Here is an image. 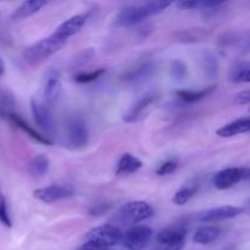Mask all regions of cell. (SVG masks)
<instances>
[{
	"mask_svg": "<svg viewBox=\"0 0 250 250\" xmlns=\"http://www.w3.org/2000/svg\"><path fill=\"white\" fill-rule=\"evenodd\" d=\"M171 2L167 1H149L143 5H133L122 9L115 17L116 27H133L141 24L148 17L158 15L167 9Z\"/></svg>",
	"mask_w": 250,
	"mask_h": 250,
	"instance_id": "6da1fadb",
	"label": "cell"
},
{
	"mask_svg": "<svg viewBox=\"0 0 250 250\" xmlns=\"http://www.w3.org/2000/svg\"><path fill=\"white\" fill-rule=\"evenodd\" d=\"M66 42H67L66 39H63L62 37H60L54 32L50 36L45 37V38L33 43L32 45L27 46L23 50V53H22L23 60L32 66L39 65L44 60L50 58L51 55L58 53L65 45Z\"/></svg>",
	"mask_w": 250,
	"mask_h": 250,
	"instance_id": "7a4b0ae2",
	"label": "cell"
},
{
	"mask_svg": "<svg viewBox=\"0 0 250 250\" xmlns=\"http://www.w3.org/2000/svg\"><path fill=\"white\" fill-rule=\"evenodd\" d=\"M154 215V209L149 203L142 200L125 203L117 211L115 220L120 224L136 225L150 219Z\"/></svg>",
	"mask_w": 250,
	"mask_h": 250,
	"instance_id": "3957f363",
	"label": "cell"
},
{
	"mask_svg": "<svg viewBox=\"0 0 250 250\" xmlns=\"http://www.w3.org/2000/svg\"><path fill=\"white\" fill-rule=\"evenodd\" d=\"M65 139L66 146L71 149H82L87 146L89 132L82 117L77 115L68 117L65 125Z\"/></svg>",
	"mask_w": 250,
	"mask_h": 250,
	"instance_id": "277c9868",
	"label": "cell"
},
{
	"mask_svg": "<svg viewBox=\"0 0 250 250\" xmlns=\"http://www.w3.org/2000/svg\"><path fill=\"white\" fill-rule=\"evenodd\" d=\"M31 110L37 126L44 132V136L50 139L55 133V120L51 107L42 98L33 97L31 99Z\"/></svg>",
	"mask_w": 250,
	"mask_h": 250,
	"instance_id": "5b68a950",
	"label": "cell"
},
{
	"mask_svg": "<svg viewBox=\"0 0 250 250\" xmlns=\"http://www.w3.org/2000/svg\"><path fill=\"white\" fill-rule=\"evenodd\" d=\"M122 231L115 225H102L94 227L85 234V242H93L99 246L114 247L122 239Z\"/></svg>",
	"mask_w": 250,
	"mask_h": 250,
	"instance_id": "8992f818",
	"label": "cell"
},
{
	"mask_svg": "<svg viewBox=\"0 0 250 250\" xmlns=\"http://www.w3.org/2000/svg\"><path fill=\"white\" fill-rule=\"evenodd\" d=\"M219 49L227 54H244L249 49V36L247 32H227L219 37L217 41Z\"/></svg>",
	"mask_w": 250,
	"mask_h": 250,
	"instance_id": "52a82bcc",
	"label": "cell"
},
{
	"mask_svg": "<svg viewBox=\"0 0 250 250\" xmlns=\"http://www.w3.org/2000/svg\"><path fill=\"white\" fill-rule=\"evenodd\" d=\"M159 94L156 93H148V94L143 95L126 114L124 115V121L127 124H137L141 122L150 114L153 107L155 106L156 103L159 102Z\"/></svg>",
	"mask_w": 250,
	"mask_h": 250,
	"instance_id": "ba28073f",
	"label": "cell"
},
{
	"mask_svg": "<svg viewBox=\"0 0 250 250\" xmlns=\"http://www.w3.org/2000/svg\"><path fill=\"white\" fill-rule=\"evenodd\" d=\"M153 237V229L148 226H132L122 234V244L128 250H143Z\"/></svg>",
	"mask_w": 250,
	"mask_h": 250,
	"instance_id": "9c48e42d",
	"label": "cell"
},
{
	"mask_svg": "<svg viewBox=\"0 0 250 250\" xmlns=\"http://www.w3.org/2000/svg\"><path fill=\"white\" fill-rule=\"evenodd\" d=\"M249 178V168L248 167H229L225 170L219 171L216 175L214 176V183L215 187L217 189H229L231 187L236 186L237 183L242 182V181H247Z\"/></svg>",
	"mask_w": 250,
	"mask_h": 250,
	"instance_id": "30bf717a",
	"label": "cell"
},
{
	"mask_svg": "<svg viewBox=\"0 0 250 250\" xmlns=\"http://www.w3.org/2000/svg\"><path fill=\"white\" fill-rule=\"evenodd\" d=\"M62 90V83H61V73L59 70H50L44 77L43 82V94L42 99L53 109L54 105L59 102Z\"/></svg>",
	"mask_w": 250,
	"mask_h": 250,
	"instance_id": "8fae6325",
	"label": "cell"
},
{
	"mask_svg": "<svg viewBox=\"0 0 250 250\" xmlns=\"http://www.w3.org/2000/svg\"><path fill=\"white\" fill-rule=\"evenodd\" d=\"M75 190L68 185H50L48 187L39 188L33 192V197L41 202L51 204L73 197Z\"/></svg>",
	"mask_w": 250,
	"mask_h": 250,
	"instance_id": "7c38bea8",
	"label": "cell"
},
{
	"mask_svg": "<svg viewBox=\"0 0 250 250\" xmlns=\"http://www.w3.org/2000/svg\"><path fill=\"white\" fill-rule=\"evenodd\" d=\"M243 212V209L238 207H232V205H225V207L214 208V209H208L204 211H200L195 214V221L199 222H216L225 221V220L234 219L239 216Z\"/></svg>",
	"mask_w": 250,
	"mask_h": 250,
	"instance_id": "4fadbf2b",
	"label": "cell"
},
{
	"mask_svg": "<svg viewBox=\"0 0 250 250\" xmlns=\"http://www.w3.org/2000/svg\"><path fill=\"white\" fill-rule=\"evenodd\" d=\"M187 238V227L185 224H173L164 229L156 236V244H185Z\"/></svg>",
	"mask_w": 250,
	"mask_h": 250,
	"instance_id": "5bb4252c",
	"label": "cell"
},
{
	"mask_svg": "<svg viewBox=\"0 0 250 250\" xmlns=\"http://www.w3.org/2000/svg\"><path fill=\"white\" fill-rule=\"evenodd\" d=\"M89 17H90L89 12L75 15V16L70 17V19L66 20L65 22H62V23L56 28L55 33L59 34L60 37H62V38L66 39V41H68L70 37L77 34L78 32L85 26V23L88 22Z\"/></svg>",
	"mask_w": 250,
	"mask_h": 250,
	"instance_id": "9a60e30c",
	"label": "cell"
},
{
	"mask_svg": "<svg viewBox=\"0 0 250 250\" xmlns=\"http://www.w3.org/2000/svg\"><path fill=\"white\" fill-rule=\"evenodd\" d=\"M7 120H9V121L11 122L15 127H17V128L21 129L23 133H26L27 136L31 137L33 141L38 142V143H41V144H44V146H51V144H53V141H51V139L46 138L43 133H41L39 131H37V129L34 128V127H32L28 122L24 121V120L22 119L19 114H17V112L12 114Z\"/></svg>",
	"mask_w": 250,
	"mask_h": 250,
	"instance_id": "2e32d148",
	"label": "cell"
},
{
	"mask_svg": "<svg viewBox=\"0 0 250 250\" xmlns=\"http://www.w3.org/2000/svg\"><path fill=\"white\" fill-rule=\"evenodd\" d=\"M154 72V63L151 61H144L134 66L124 76V81L131 83V84H138L143 81L148 80Z\"/></svg>",
	"mask_w": 250,
	"mask_h": 250,
	"instance_id": "e0dca14e",
	"label": "cell"
},
{
	"mask_svg": "<svg viewBox=\"0 0 250 250\" xmlns=\"http://www.w3.org/2000/svg\"><path fill=\"white\" fill-rule=\"evenodd\" d=\"M250 129L249 117H242V119L234 120L233 122L225 125L221 128L216 131V134L222 138H231V137L238 136V134L248 133Z\"/></svg>",
	"mask_w": 250,
	"mask_h": 250,
	"instance_id": "ac0fdd59",
	"label": "cell"
},
{
	"mask_svg": "<svg viewBox=\"0 0 250 250\" xmlns=\"http://www.w3.org/2000/svg\"><path fill=\"white\" fill-rule=\"evenodd\" d=\"M216 88H217L216 84H212V85H209V87L203 88V89H198V90L180 89V90H176L173 94H175V97L177 98L178 100H181V102L186 103V104H193V103H198L200 102V100L209 97L210 94H212V93L216 90Z\"/></svg>",
	"mask_w": 250,
	"mask_h": 250,
	"instance_id": "d6986e66",
	"label": "cell"
},
{
	"mask_svg": "<svg viewBox=\"0 0 250 250\" xmlns=\"http://www.w3.org/2000/svg\"><path fill=\"white\" fill-rule=\"evenodd\" d=\"M210 36L211 32L207 28H188L173 33L175 41L180 43H199V42L208 41Z\"/></svg>",
	"mask_w": 250,
	"mask_h": 250,
	"instance_id": "ffe728a7",
	"label": "cell"
},
{
	"mask_svg": "<svg viewBox=\"0 0 250 250\" xmlns=\"http://www.w3.org/2000/svg\"><path fill=\"white\" fill-rule=\"evenodd\" d=\"M143 166L142 161L138 158H136L132 154L126 153L124 155H121V158L119 159L116 165V170H115V175L116 176H128L132 173L137 172L138 170H141V167Z\"/></svg>",
	"mask_w": 250,
	"mask_h": 250,
	"instance_id": "44dd1931",
	"label": "cell"
},
{
	"mask_svg": "<svg viewBox=\"0 0 250 250\" xmlns=\"http://www.w3.org/2000/svg\"><path fill=\"white\" fill-rule=\"evenodd\" d=\"M49 168H50V161L45 154H38L33 156L27 166L28 173L32 177H43L48 173Z\"/></svg>",
	"mask_w": 250,
	"mask_h": 250,
	"instance_id": "7402d4cb",
	"label": "cell"
},
{
	"mask_svg": "<svg viewBox=\"0 0 250 250\" xmlns=\"http://www.w3.org/2000/svg\"><path fill=\"white\" fill-rule=\"evenodd\" d=\"M17 103L14 94L5 88H0V119L7 120L16 112Z\"/></svg>",
	"mask_w": 250,
	"mask_h": 250,
	"instance_id": "603a6c76",
	"label": "cell"
},
{
	"mask_svg": "<svg viewBox=\"0 0 250 250\" xmlns=\"http://www.w3.org/2000/svg\"><path fill=\"white\" fill-rule=\"evenodd\" d=\"M46 1H38V0H29V1H24L17 7L16 10L12 14L11 19L14 21H20V20L27 19V17L32 16L36 12H38L39 10L43 6H45Z\"/></svg>",
	"mask_w": 250,
	"mask_h": 250,
	"instance_id": "cb8c5ba5",
	"label": "cell"
},
{
	"mask_svg": "<svg viewBox=\"0 0 250 250\" xmlns=\"http://www.w3.org/2000/svg\"><path fill=\"white\" fill-rule=\"evenodd\" d=\"M229 78L233 83H249L250 65L248 61H241L232 66L229 73Z\"/></svg>",
	"mask_w": 250,
	"mask_h": 250,
	"instance_id": "d4e9b609",
	"label": "cell"
},
{
	"mask_svg": "<svg viewBox=\"0 0 250 250\" xmlns=\"http://www.w3.org/2000/svg\"><path fill=\"white\" fill-rule=\"evenodd\" d=\"M221 234L219 227L207 226L198 229L193 236V242L198 244H210L216 241Z\"/></svg>",
	"mask_w": 250,
	"mask_h": 250,
	"instance_id": "484cf974",
	"label": "cell"
},
{
	"mask_svg": "<svg viewBox=\"0 0 250 250\" xmlns=\"http://www.w3.org/2000/svg\"><path fill=\"white\" fill-rule=\"evenodd\" d=\"M203 66L208 78L215 80L219 76V60L212 53H205L203 56Z\"/></svg>",
	"mask_w": 250,
	"mask_h": 250,
	"instance_id": "4316f807",
	"label": "cell"
},
{
	"mask_svg": "<svg viewBox=\"0 0 250 250\" xmlns=\"http://www.w3.org/2000/svg\"><path fill=\"white\" fill-rule=\"evenodd\" d=\"M199 187L198 185H190V186H186V187L181 188L178 189L177 192L175 193L172 198V202L175 203L176 205H185L186 203L189 202L193 197L195 195V193L198 192Z\"/></svg>",
	"mask_w": 250,
	"mask_h": 250,
	"instance_id": "83f0119b",
	"label": "cell"
},
{
	"mask_svg": "<svg viewBox=\"0 0 250 250\" xmlns=\"http://www.w3.org/2000/svg\"><path fill=\"white\" fill-rule=\"evenodd\" d=\"M106 73V68H97L90 72H80L73 76V80L77 83H92L99 80Z\"/></svg>",
	"mask_w": 250,
	"mask_h": 250,
	"instance_id": "f1b7e54d",
	"label": "cell"
},
{
	"mask_svg": "<svg viewBox=\"0 0 250 250\" xmlns=\"http://www.w3.org/2000/svg\"><path fill=\"white\" fill-rule=\"evenodd\" d=\"M170 73L173 80L177 81V82H182V81L187 78L188 68L183 61L173 60L170 66Z\"/></svg>",
	"mask_w": 250,
	"mask_h": 250,
	"instance_id": "f546056e",
	"label": "cell"
},
{
	"mask_svg": "<svg viewBox=\"0 0 250 250\" xmlns=\"http://www.w3.org/2000/svg\"><path fill=\"white\" fill-rule=\"evenodd\" d=\"M94 55H95V51L93 50L92 48H88V49H85V50L81 51V53L78 54L75 59H73V66H75V67H80V68L83 67V66L87 65V63L89 62L93 58H94Z\"/></svg>",
	"mask_w": 250,
	"mask_h": 250,
	"instance_id": "4dcf8cb0",
	"label": "cell"
},
{
	"mask_svg": "<svg viewBox=\"0 0 250 250\" xmlns=\"http://www.w3.org/2000/svg\"><path fill=\"white\" fill-rule=\"evenodd\" d=\"M177 168H178V161L177 160H175V159L166 160L165 163H163L158 168H156V175L158 176L171 175V173L175 172Z\"/></svg>",
	"mask_w": 250,
	"mask_h": 250,
	"instance_id": "1f68e13d",
	"label": "cell"
},
{
	"mask_svg": "<svg viewBox=\"0 0 250 250\" xmlns=\"http://www.w3.org/2000/svg\"><path fill=\"white\" fill-rule=\"evenodd\" d=\"M0 222L4 225L5 227L10 229L12 226L11 220H10L9 216V211H7V207H6V202H5V198L2 195L1 189H0Z\"/></svg>",
	"mask_w": 250,
	"mask_h": 250,
	"instance_id": "d6a6232c",
	"label": "cell"
},
{
	"mask_svg": "<svg viewBox=\"0 0 250 250\" xmlns=\"http://www.w3.org/2000/svg\"><path fill=\"white\" fill-rule=\"evenodd\" d=\"M111 208V203L107 202H100L97 203V204L92 205V208L89 209V215L92 216H102L105 212H107Z\"/></svg>",
	"mask_w": 250,
	"mask_h": 250,
	"instance_id": "836d02e7",
	"label": "cell"
},
{
	"mask_svg": "<svg viewBox=\"0 0 250 250\" xmlns=\"http://www.w3.org/2000/svg\"><path fill=\"white\" fill-rule=\"evenodd\" d=\"M250 102V92L249 90H242L233 95V103L237 105H247Z\"/></svg>",
	"mask_w": 250,
	"mask_h": 250,
	"instance_id": "e575fe53",
	"label": "cell"
},
{
	"mask_svg": "<svg viewBox=\"0 0 250 250\" xmlns=\"http://www.w3.org/2000/svg\"><path fill=\"white\" fill-rule=\"evenodd\" d=\"M76 250H110L106 247L99 246L97 243H93V242H84L81 247H78Z\"/></svg>",
	"mask_w": 250,
	"mask_h": 250,
	"instance_id": "d590c367",
	"label": "cell"
},
{
	"mask_svg": "<svg viewBox=\"0 0 250 250\" xmlns=\"http://www.w3.org/2000/svg\"><path fill=\"white\" fill-rule=\"evenodd\" d=\"M176 6L182 10L199 9V1H178L176 2Z\"/></svg>",
	"mask_w": 250,
	"mask_h": 250,
	"instance_id": "8d00e7d4",
	"label": "cell"
},
{
	"mask_svg": "<svg viewBox=\"0 0 250 250\" xmlns=\"http://www.w3.org/2000/svg\"><path fill=\"white\" fill-rule=\"evenodd\" d=\"M185 244H156L154 250H182Z\"/></svg>",
	"mask_w": 250,
	"mask_h": 250,
	"instance_id": "74e56055",
	"label": "cell"
},
{
	"mask_svg": "<svg viewBox=\"0 0 250 250\" xmlns=\"http://www.w3.org/2000/svg\"><path fill=\"white\" fill-rule=\"evenodd\" d=\"M151 31H153V27H151L150 24H144L143 27H141V28L138 29L139 38H141V39L146 38V37H148L149 34L151 33Z\"/></svg>",
	"mask_w": 250,
	"mask_h": 250,
	"instance_id": "f35d334b",
	"label": "cell"
},
{
	"mask_svg": "<svg viewBox=\"0 0 250 250\" xmlns=\"http://www.w3.org/2000/svg\"><path fill=\"white\" fill-rule=\"evenodd\" d=\"M4 71H5V65H4V61H2L1 56H0V77L4 75Z\"/></svg>",
	"mask_w": 250,
	"mask_h": 250,
	"instance_id": "ab89813d",
	"label": "cell"
}]
</instances>
